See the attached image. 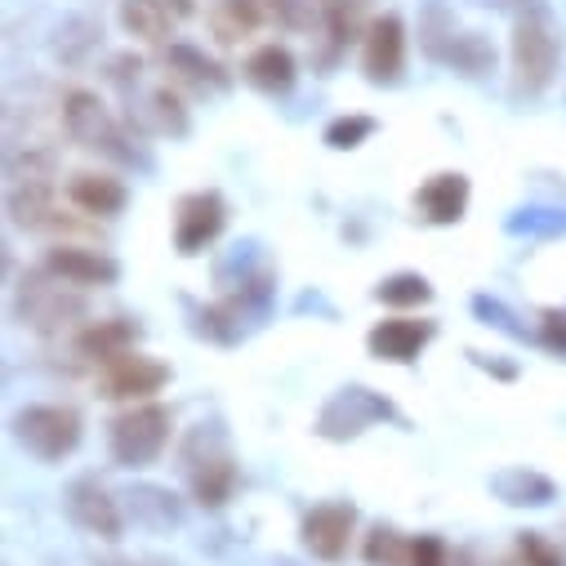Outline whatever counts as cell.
I'll return each instance as SVG.
<instances>
[{"mask_svg":"<svg viewBox=\"0 0 566 566\" xmlns=\"http://www.w3.org/2000/svg\"><path fill=\"white\" fill-rule=\"evenodd\" d=\"M63 120H67V134L76 138L81 148L103 153V157H116V161H134V148H125L120 125L112 120V112H107L94 94L72 90L67 103H63Z\"/></svg>","mask_w":566,"mask_h":566,"instance_id":"5b68a950","label":"cell"},{"mask_svg":"<svg viewBox=\"0 0 566 566\" xmlns=\"http://www.w3.org/2000/svg\"><path fill=\"white\" fill-rule=\"evenodd\" d=\"M153 107H157V125H161V129L184 134V125H188V120H184V112H179V98H170V94L161 90V94L153 98Z\"/></svg>","mask_w":566,"mask_h":566,"instance_id":"4dcf8cb0","label":"cell"},{"mask_svg":"<svg viewBox=\"0 0 566 566\" xmlns=\"http://www.w3.org/2000/svg\"><path fill=\"white\" fill-rule=\"evenodd\" d=\"M415 210L429 223H460L469 210V179L464 175H433L415 192Z\"/></svg>","mask_w":566,"mask_h":566,"instance_id":"5bb4252c","label":"cell"},{"mask_svg":"<svg viewBox=\"0 0 566 566\" xmlns=\"http://www.w3.org/2000/svg\"><path fill=\"white\" fill-rule=\"evenodd\" d=\"M45 268L59 272L63 281H72V286H81V291H85V286H112V281L120 276V268H116L107 254H98V250H76V245L50 250Z\"/></svg>","mask_w":566,"mask_h":566,"instance_id":"4fadbf2b","label":"cell"},{"mask_svg":"<svg viewBox=\"0 0 566 566\" xmlns=\"http://www.w3.org/2000/svg\"><path fill=\"white\" fill-rule=\"evenodd\" d=\"M438 59H447V63H451V67H460L464 76H482V72L495 63L491 45H486L482 36H473V32H460V36H451V50H442Z\"/></svg>","mask_w":566,"mask_h":566,"instance_id":"603a6c76","label":"cell"},{"mask_svg":"<svg viewBox=\"0 0 566 566\" xmlns=\"http://www.w3.org/2000/svg\"><path fill=\"white\" fill-rule=\"evenodd\" d=\"M491 486H495V495H500L504 504H531V509H539V504L553 500V482L539 478V473H531V469H509V473H500Z\"/></svg>","mask_w":566,"mask_h":566,"instance_id":"44dd1931","label":"cell"},{"mask_svg":"<svg viewBox=\"0 0 566 566\" xmlns=\"http://www.w3.org/2000/svg\"><path fill=\"white\" fill-rule=\"evenodd\" d=\"M112 460L120 469H144L153 464L170 442V410L166 406H134L112 419Z\"/></svg>","mask_w":566,"mask_h":566,"instance_id":"7a4b0ae2","label":"cell"},{"mask_svg":"<svg viewBox=\"0 0 566 566\" xmlns=\"http://www.w3.org/2000/svg\"><path fill=\"white\" fill-rule=\"evenodd\" d=\"M361 67L375 85H392L406 67V32H401V19L384 14L370 36H366V54H361Z\"/></svg>","mask_w":566,"mask_h":566,"instance_id":"7c38bea8","label":"cell"},{"mask_svg":"<svg viewBox=\"0 0 566 566\" xmlns=\"http://www.w3.org/2000/svg\"><path fill=\"white\" fill-rule=\"evenodd\" d=\"M67 513H72V522L81 526V531H90V535H98V539H120V509H116V500L98 486V482H72L67 486Z\"/></svg>","mask_w":566,"mask_h":566,"instance_id":"30bf717a","label":"cell"},{"mask_svg":"<svg viewBox=\"0 0 566 566\" xmlns=\"http://www.w3.org/2000/svg\"><path fill=\"white\" fill-rule=\"evenodd\" d=\"M366 562L370 566H410V544L392 526H375L366 535Z\"/></svg>","mask_w":566,"mask_h":566,"instance_id":"d4e9b609","label":"cell"},{"mask_svg":"<svg viewBox=\"0 0 566 566\" xmlns=\"http://www.w3.org/2000/svg\"><path fill=\"white\" fill-rule=\"evenodd\" d=\"M166 379H170V370H166L161 361H153V357H129V353H125V357H116V361L103 366L98 392L112 397V401H134V397L157 392Z\"/></svg>","mask_w":566,"mask_h":566,"instance_id":"52a82bcc","label":"cell"},{"mask_svg":"<svg viewBox=\"0 0 566 566\" xmlns=\"http://www.w3.org/2000/svg\"><path fill=\"white\" fill-rule=\"evenodd\" d=\"M67 197H72L76 210L98 214V219L120 214V206H125V188H120L116 179H107V175H90V170H85V175H72Z\"/></svg>","mask_w":566,"mask_h":566,"instance_id":"e0dca14e","label":"cell"},{"mask_svg":"<svg viewBox=\"0 0 566 566\" xmlns=\"http://www.w3.org/2000/svg\"><path fill=\"white\" fill-rule=\"evenodd\" d=\"M166 67H170V72H179V81L201 85V90L223 81V76H219V67H214V63H206V59H201L197 50H188V45H175V50H170V59H166Z\"/></svg>","mask_w":566,"mask_h":566,"instance_id":"4316f807","label":"cell"},{"mask_svg":"<svg viewBox=\"0 0 566 566\" xmlns=\"http://www.w3.org/2000/svg\"><path fill=\"white\" fill-rule=\"evenodd\" d=\"M81 313H85V295H81V286L63 281L59 272L41 268V272L23 276V286H19V317H23V326L50 335V331L76 322Z\"/></svg>","mask_w":566,"mask_h":566,"instance_id":"6da1fadb","label":"cell"},{"mask_svg":"<svg viewBox=\"0 0 566 566\" xmlns=\"http://www.w3.org/2000/svg\"><path fill=\"white\" fill-rule=\"evenodd\" d=\"M14 433H19V442H23L36 460L54 464V460H63V455L76 451V442H81V419H76V410H67V406H28V410L14 415Z\"/></svg>","mask_w":566,"mask_h":566,"instance_id":"277c9868","label":"cell"},{"mask_svg":"<svg viewBox=\"0 0 566 566\" xmlns=\"http://www.w3.org/2000/svg\"><path fill=\"white\" fill-rule=\"evenodd\" d=\"M223 214L228 210H223V197L219 192H192V197H184L179 201V219H175V245H179V254L206 250L219 237Z\"/></svg>","mask_w":566,"mask_h":566,"instance_id":"ba28073f","label":"cell"},{"mask_svg":"<svg viewBox=\"0 0 566 566\" xmlns=\"http://www.w3.org/2000/svg\"><path fill=\"white\" fill-rule=\"evenodd\" d=\"M188 14H192V0H125L120 6V23L138 41H166L188 23Z\"/></svg>","mask_w":566,"mask_h":566,"instance_id":"9c48e42d","label":"cell"},{"mask_svg":"<svg viewBox=\"0 0 566 566\" xmlns=\"http://www.w3.org/2000/svg\"><path fill=\"white\" fill-rule=\"evenodd\" d=\"M370 134H375V120H370V116H339V120L326 125V144L339 148V153H348V148L366 144Z\"/></svg>","mask_w":566,"mask_h":566,"instance_id":"83f0119b","label":"cell"},{"mask_svg":"<svg viewBox=\"0 0 566 566\" xmlns=\"http://www.w3.org/2000/svg\"><path fill=\"white\" fill-rule=\"evenodd\" d=\"M517 557H522V566H566L562 553H557L544 535H535V531H526V535L517 539Z\"/></svg>","mask_w":566,"mask_h":566,"instance_id":"f1b7e54d","label":"cell"},{"mask_svg":"<svg viewBox=\"0 0 566 566\" xmlns=\"http://www.w3.org/2000/svg\"><path fill=\"white\" fill-rule=\"evenodd\" d=\"M539 339H544L548 353H562V357H566V313H544Z\"/></svg>","mask_w":566,"mask_h":566,"instance_id":"1f68e13d","label":"cell"},{"mask_svg":"<svg viewBox=\"0 0 566 566\" xmlns=\"http://www.w3.org/2000/svg\"><path fill=\"white\" fill-rule=\"evenodd\" d=\"M433 339V322H406V317H392V322H379L370 331V353L379 361H415L419 348Z\"/></svg>","mask_w":566,"mask_h":566,"instance_id":"9a60e30c","label":"cell"},{"mask_svg":"<svg viewBox=\"0 0 566 566\" xmlns=\"http://www.w3.org/2000/svg\"><path fill=\"white\" fill-rule=\"evenodd\" d=\"M326 14H331V0H276V19L295 32L326 28Z\"/></svg>","mask_w":566,"mask_h":566,"instance_id":"484cf974","label":"cell"},{"mask_svg":"<svg viewBox=\"0 0 566 566\" xmlns=\"http://www.w3.org/2000/svg\"><path fill=\"white\" fill-rule=\"evenodd\" d=\"M268 14H276V0H219L214 32H219V41H237V36L254 32Z\"/></svg>","mask_w":566,"mask_h":566,"instance_id":"ffe728a7","label":"cell"},{"mask_svg":"<svg viewBox=\"0 0 566 566\" xmlns=\"http://www.w3.org/2000/svg\"><path fill=\"white\" fill-rule=\"evenodd\" d=\"M232 486H237V469L223 451L206 455V460H192V495H197L201 509H223L232 500Z\"/></svg>","mask_w":566,"mask_h":566,"instance_id":"2e32d148","label":"cell"},{"mask_svg":"<svg viewBox=\"0 0 566 566\" xmlns=\"http://www.w3.org/2000/svg\"><path fill=\"white\" fill-rule=\"evenodd\" d=\"M379 419H392V406H388L379 392L353 384V388H339V392L322 406L317 433H322L326 442H348V438L366 433L370 423H379Z\"/></svg>","mask_w":566,"mask_h":566,"instance_id":"8992f818","label":"cell"},{"mask_svg":"<svg viewBox=\"0 0 566 566\" xmlns=\"http://www.w3.org/2000/svg\"><path fill=\"white\" fill-rule=\"evenodd\" d=\"M245 76H250V85H259L268 94H286L295 85V59H291V50H281V45H263V50L250 54Z\"/></svg>","mask_w":566,"mask_h":566,"instance_id":"d6986e66","label":"cell"},{"mask_svg":"<svg viewBox=\"0 0 566 566\" xmlns=\"http://www.w3.org/2000/svg\"><path fill=\"white\" fill-rule=\"evenodd\" d=\"M375 295H379V304L410 308V304H429V300H433V286H429V281H423L419 272H397V276L384 281Z\"/></svg>","mask_w":566,"mask_h":566,"instance_id":"cb8c5ba5","label":"cell"},{"mask_svg":"<svg viewBox=\"0 0 566 566\" xmlns=\"http://www.w3.org/2000/svg\"><path fill=\"white\" fill-rule=\"evenodd\" d=\"M353 522L357 513L348 504H322L304 517V544L313 557L322 562H339L348 553V539H353Z\"/></svg>","mask_w":566,"mask_h":566,"instance_id":"8fae6325","label":"cell"},{"mask_svg":"<svg viewBox=\"0 0 566 566\" xmlns=\"http://www.w3.org/2000/svg\"><path fill=\"white\" fill-rule=\"evenodd\" d=\"M129 513L138 517V522H148V526H179V504H175V495L170 491H161V486H134L129 491Z\"/></svg>","mask_w":566,"mask_h":566,"instance_id":"7402d4cb","label":"cell"},{"mask_svg":"<svg viewBox=\"0 0 566 566\" xmlns=\"http://www.w3.org/2000/svg\"><path fill=\"white\" fill-rule=\"evenodd\" d=\"M410 566H447V544L438 535L410 539Z\"/></svg>","mask_w":566,"mask_h":566,"instance_id":"f546056e","label":"cell"},{"mask_svg":"<svg viewBox=\"0 0 566 566\" xmlns=\"http://www.w3.org/2000/svg\"><path fill=\"white\" fill-rule=\"evenodd\" d=\"M134 326L125 322V317H112V322H94L81 339H76V353L81 357H90V361H116V357H125L129 348H134Z\"/></svg>","mask_w":566,"mask_h":566,"instance_id":"ac0fdd59","label":"cell"},{"mask_svg":"<svg viewBox=\"0 0 566 566\" xmlns=\"http://www.w3.org/2000/svg\"><path fill=\"white\" fill-rule=\"evenodd\" d=\"M557 72V32L553 23L531 10L513 28V85L522 94H539Z\"/></svg>","mask_w":566,"mask_h":566,"instance_id":"3957f363","label":"cell"},{"mask_svg":"<svg viewBox=\"0 0 566 566\" xmlns=\"http://www.w3.org/2000/svg\"><path fill=\"white\" fill-rule=\"evenodd\" d=\"M103 566H129V562H103Z\"/></svg>","mask_w":566,"mask_h":566,"instance_id":"d6a6232c","label":"cell"}]
</instances>
